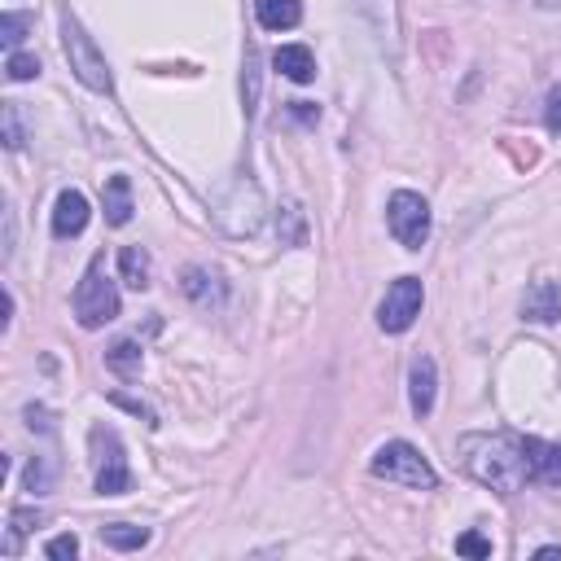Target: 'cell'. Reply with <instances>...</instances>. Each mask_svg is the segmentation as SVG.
Returning <instances> with one entry per match:
<instances>
[{"label": "cell", "instance_id": "cell-3", "mask_svg": "<svg viewBox=\"0 0 561 561\" xmlns=\"http://www.w3.org/2000/svg\"><path fill=\"white\" fill-rule=\"evenodd\" d=\"M61 48H66V61H70V70H75V79L83 83V88H92V92H114V75H110V61L101 57V48L92 44V35L66 13L61 18Z\"/></svg>", "mask_w": 561, "mask_h": 561}, {"label": "cell", "instance_id": "cell-24", "mask_svg": "<svg viewBox=\"0 0 561 561\" xmlns=\"http://www.w3.org/2000/svg\"><path fill=\"white\" fill-rule=\"evenodd\" d=\"M241 92H245V114H254L259 101V53L245 48V75H241Z\"/></svg>", "mask_w": 561, "mask_h": 561}, {"label": "cell", "instance_id": "cell-7", "mask_svg": "<svg viewBox=\"0 0 561 561\" xmlns=\"http://www.w3.org/2000/svg\"><path fill=\"white\" fill-rule=\"evenodd\" d=\"M421 302H425L421 280H416V276H399V280H390V289H386V298H381V307H377V324H381L386 333H403V329H412V320L421 316Z\"/></svg>", "mask_w": 561, "mask_h": 561}, {"label": "cell", "instance_id": "cell-23", "mask_svg": "<svg viewBox=\"0 0 561 561\" xmlns=\"http://www.w3.org/2000/svg\"><path fill=\"white\" fill-rule=\"evenodd\" d=\"M4 75H9L13 83H26V79H35V75H39V57H31V53H9Z\"/></svg>", "mask_w": 561, "mask_h": 561}, {"label": "cell", "instance_id": "cell-22", "mask_svg": "<svg viewBox=\"0 0 561 561\" xmlns=\"http://www.w3.org/2000/svg\"><path fill=\"white\" fill-rule=\"evenodd\" d=\"M26 31H31V13H0V44L9 53H18V44L26 39Z\"/></svg>", "mask_w": 561, "mask_h": 561}, {"label": "cell", "instance_id": "cell-16", "mask_svg": "<svg viewBox=\"0 0 561 561\" xmlns=\"http://www.w3.org/2000/svg\"><path fill=\"white\" fill-rule=\"evenodd\" d=\"M105 368H110L114 377H123V381H136V377H140V342L118 337V342L105 351Z\"/></svg>", "mask_w": 561, "mask_h": 561}, {"label": "cell", "instance_id": "cell-12", "mask_svg": "<svg viewBox=\"0 0 561 561\" xmlns=\"http://www.w3.org/2000/svg\"><path fill=\"white\" fill-rule=\"evenodd\" d=\"M180 289H184V294H188V302H193V307H202V311H210V307H219V302H224V276H219L215 267H184Z\"/></svg>", "mask_w": 561, "mask_h": 561}, {"label": "cell", "instance_id": "cell-4", "mask_svg": "<svg viewBox=\"0 0 561 561\" xmlns=\"http://www.w3.org/2000/svg\"><path fill=\"white\" fill-rule=\"evenodd\" d=\"M114 316H118V289H114V280L105 276V254H92L83 280L75 285V320H79L83 329H101V324H110Z\"/></svg>", "mask_w": 561, "mask_h": 561}, {"label": "cell", "instance_id": "cell-8", "mask_svg": "<svg viewBox=\"0 0 561 561\" xmlns=\"http://www.w3.org/2000/svg\"><path fill=\"white\" fill-rule=\"evenodd\" d=\"M522 447H526L530 482L561 486V443H543V438H535V434H522Z\"/></svg>", "mask_w": 561, "mask_h": 561}, {"label": "cell", "instance_id": "cell-17", "mask_svg": "<svg viewBox=\"0 0 561 561\" xmlns=\"http://www.w3.org/2000/svg\"><path fill=\"white\" fill-rule=\"evenodd\" d=\"M118 276L127 289H149V254L140 245H123L118 250Z\"/></svg>", "mask_w": 561, "mask_h": 561}, {"label": "cell", "instance_id": "cell-9", "mask_svg": "<svg viewBox=\"0 0 561 561\" xmlns=\"http://www.w3.org/2000/svg\"><path fill=\"white\" fill-rule=\"evenodd\" d=\"M88 197L79 193V188H61L57 193V206H53V237H61V241H70V237H79L83 228H88Z\"/></svg>", "mask_w": 561, "mask_h": 561}, {"label": "cell", "instance_id": "cell-2", "mask_svg": "<svg viewBox=\"0 0 561 561\" xmlns=\"http://www.w3.org/2000/svg\"><path fill=\"white\" fill-rule=\"evenodd\" d=\"M368 469H373V478L399 482V486H408V491H434V486H438L434 465H430V460H425V456H421L412 443H403V438L381 443V447L373 451Z\"/></svg>", "mask_w": 561, "mask_h": 561}, {"label": "cell", "instance_id": "cell-28", "mask_svg": "<svg viewBox=\"0 0 561 561\" xmlns=\"http://www.w3.org/2000/svg\"><path fill=\"white\" fill-rule=\"evenodd\" d=\"M543 123H548V131H557L561 136V83L548 92V101H543Z\"/></svg>", "mask_w": 561, "mask_h": 561}, {"label": "cell", "instance_id": "cell-30", "mask_svg": "<svg viewBox=\"0 0 561 561\" xmlns=\"http://www.w3.org/2000/svg\"><path fill=\"white\" fill-rule=\"evenodd\" d=\"M289 105H294V114H298V118H307V123L316 118V105H311V101H289Z\"/></svg>", "mask_w": 561, "mask_h": 561}, {"label": "cell", "instance_id": "cell-25", "mask_svg": "<svg viewBox=\"0 0 561 561\" xmlns=\"http://www.w3.org/2000/svg\"><path fill=\"white\" fill-rule=\"evenodd\" d=\"M456 552L460 557H491V539L478 530H465V535H456Z\"/></svg>", "mask_w": 561, "mask_h": 561}, {"label": "cell", "instance_id": "cell-29", "mask_svg": "<svg viewBox=\"0 0 561 561\" xmlns=\"http://www.w3.org/2000/svg\"><path fill=\"white\" fill-rule=\"evenodd\" d=\"M13 254V210H4V259Z\"/></svg>", "mask_w": 561, "mask_h": 561}, {"label": "cell", "instance_id": "cell-10", "mask_svg": "<svg viewBox=\"0 0 561 561\" xmlns=\"http://www.w3.org/2000/svg\"><path fill=\"white\" fill-rule=\"evenodd\" d=\"M522 316L535 324L561 320V280H530L522 294Z\"/></svg>", "mask_w": 561, "mask_h": 561}, {"label": "cell", "instance_id": "cell-26", "mask_svg": "<svg viewBox=\"0 0 561 561\" xmlns=\"http://www.w3.org/2000/svg\"><path fill=\"white\" fill-rule=\"evenodd\" d=\"M4 145L22 149V123H18V101H4Z\"/></svg>", "mask_w": 561, "mask_h": 561}, {"label": "cell", "instance_id": "cell-19", "mask_svg": "<svg viewBox=\"0 0 561 561\" xmlns=\"http://www.w3.org/2000/svg\"><path fill=\"white\" fill-rule=\"evenodd\" d=\"M39 526V508H9V535H4V557H18L22 535Z\"/></svg>", "mask_w": 561, "mask_h": 561}, {"label": "cell", "instance_id": "cell-15", "mask_svg": "<svg viewBox=\"0 0 561 561\" xmlns=\"http://www.w3.org/2000/svg\"><path fill=\"white\" fill-rule=\"evenodd\" d=\"M254 18L263 31H289L302 22V4L298 0H254Z\"/></svg>", "mask_w": 561, "mask_h": 561}, {"label": "cell", "instance_id": "cell-5", "mask_svg": "<svg viewBox=\"0 0 561 561\" xmlns=\"http://www.w3.org/2000/svg\"><path fill=\"white\" fill-rule=\"evenodd\" d=\"M92 465H96V491L101 495H127L131 491V469L123 456V438L110 425H92Z\"/></svg>", "mask_w": 561, "mask_h": 561}, {"label": "cell", "instance_id": "cell-18", "mask_svg": "<svg viewBox=\"0 0 561 561\" xmlns=\"http://www.w3.org/2000/svg\"><path fill=\"white\" fill-rule=\"evenodd\" d=\"M101 543L114 552H136L149 543V526H127V522H110L101 526Z\"/></svg>", "mask_w": 561, "mask_h": 561}, {"label": "cell", "instance_id": "cell-13", "mask_svg": "<svg viewBox=\"0 0 561 561\" xmlns=\"http://www.w3.org/2000/svg\"><path fill=\"white\" fill-rule=\"evenodd\" d=\"M272 66H276L285 79H294V83H311V79H316V57H311L307 44H285V48H276V53H272Z\"/></svg>", "mask_w": 561, "mask_h": 561}, {"label": "cell", "instance_id": "cell-14", "mask_svg": "<svg viewBox=\"0 0 561 561\" xmlns=\"http://www.w3.org/2000/svg\"><path fill=\"white\" fill-rule=\"evenodd\" d=\"M101 206H105V224H114V228H123L127 219H131V180L127 175H110L105 180V188H101Z\"/></svg>", "mask_w": 561, "mask_h": 561}, {"label": "cell", "instance_id": "cell-27", "mask_svg": "<svg viewBox=\"0 0 561 561\" xmlns=\"http://www.w3.org/2000/svg\"><path fill=\"white\" fill-rule=\"evenodd\" d=\"M75 552H79V539H75V535H57V539H48V543H44V557H53V561L75 557Z\"/></svg>", "mask_w": 561, "mask_h": 561}, {"label": "cell", "instance_id": "cell-6", "mask_svg": "<svg viewBox=\"0 0 561 561\" xmlns=\"http://www.w3.org/2000/svg\"><path fill=\"white\" fill-rule=\"evenodd\" d=\"M386 224H390V232H394V241H399L403 250H421V245L430 241V206H425V197L412 193V188L390 193V202H386Z\"/></svg>", "mask_w": 561, "mask_h": 561}, {"label": "cell", "instance_id": "cell-21", "mask_svg": "<svg viewBox=\"0 0 561 561\" xmlns=\"http://www.w3.org/2000/svg\"><path fill=\"white\" fill-rule=\"evenodd\" d=\"M53 478H57V465H53L48 456H35V460L26 465V478H22V482H26L31 495H48V491H53Z\"/></svg>", "mask_w": 561, "mask_h": 561}, {"label": "cell", "instance_id": "cell-20", "mask_svg": "<svg viewBox=\"0 0 561 561\" xmlns=\"http://www.w3.org/2000/svg\"><path fill=\"white\" fill-rule=\"evenodd\" d=\"M276 232H280L285 245H302V241H307V224H302V210H298L294 202H285V206L276 210Z\"/></svg>", "mask_w": 561, "mask_h": 561}, {"label": "cell", "instance_id": "cell-31", "mask_svg": "<svg viewBox=\"0 0 561 561\" xmlns=\"http://www.w3.org/2000/svg\"><path fill=\"white\" fill-rule=\"evenodd\" d=\"M535 557H539V561H561V548H557V543H548V548H539Z\"/></svg>", "mask_w": 561, "mask_h": 561}, {"label": "cell", "instance_id": "cell-11", "mask_svg": "<svg viewBox=\"0 0 561 561\" xmlns=\"http://www.w3.org/2000/svg\"><path fill=\"white\" fill-rule=\"evenodd\" d=\"M434 390H438V368L430 355H416L412 368H408V399H412V412L416 416H430L434 412Z\"/></svg>", "mask_w": 561, "mask_h": 561}, {"label": "cell", "instance_id": "cell-1", "mask_svg": "<svg viewBox=\"0 0 561 561\" xmlns=\"http://www.w3.org/2000/svg\"><path fill=\"white\" fill-rule=\"evenodd\" d=\"M456 465L473 482L491 486L495 495H513L530 482L522 434H460L456 438Z\"/></svg>", "mask_w": 561, "mask_h": 561}]
</instances>
